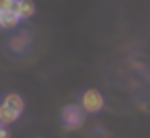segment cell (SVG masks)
<instances>
[{"mask_svg":"<svg viewBox=\"0 0 150 138\" xmlns=\"http://www.w3.org/2000/svg\"><path fill=\"white\" fill-rule=\"evenodd\" d=\"M16 4H18V0H0V13H10V12H13Z\"/></svg>","mask_w":150,"mask_h":138,"instance_id":"ba28073f","label":"cell"},{"mask_svg":"<svg viewBox=\"0 0 150 138\" xmlns=\"http://www.w3.org/2000/svg\"><path fill=\"white\" fill-rule=\"evenodd\" d=\"M64 123H66L67 129H75L83 123V111H81L77 106H67L64 109V115H62Z\"/></svg>","mask_w":150,"mask_h":138,"instance_id":"7a4b0ae2","label":"cell"},{"mask_svg":"<svg viewBox=\"0 0 150 138\" xmlns=\"http://www.w3.org/2000/svg\"><path fill=\"white\" fill-rule=\"evenodd\" d=\"M0 138H10V130H8V127H2V125H0Z\"/></svg>","mask_w":150,"mask_h":138,"instance_id":"9c48e42d","label":"cell"},{"mask_svg":"<svg viewBox=\"0 0 150 138\" xmlns=\"http://www.w3.org/2000/svg\"><path fill=\"white\" fill-rule=\"evenodd\" d=\"M13 13L19 19H29L35 13V2L33 0H18V4L13 8Z\"/></svg>","mask_w":150,"mask_h":138,"instance_id":"3957f363","label":"cell"},{"mask_svg":"<svg viewBox=\"0 0 150 138\" xmlns=\"http://www.w3.org/2000/svg\"><path fill=\"white\" fill-rule=\"evenodd\" d=\"M18 119H19L18 113L12 111L8 106L0 104V125H2V127H8V125H12V123H16Z\"/></svg>","mask_w":150,"mask_h":138,"instance_id":"5b68a950","label":"cell"},{"mask_svg":"<svg viewBox=\"0 0 150 138\" xmlns=\"http://www.w3.org/2000/svg\"><path fill=\"white\" fill-rule=\"evenodd\" d=\"M19 23V18L13 12L10 13H2V29H13Z\"/></svg>","mask_w":150,"mask_h":138,"instance_id":"52a82bcc","label":"cell"},{"mask_svg":"<svg viewBox=\"0 0 150 138\" xmlns=\"http://www.w3.org/2000/svg\"><path fill=\"white\" fill-rule=\"evenodd\" d=\"M0 27H2V13H0Z\"/></svg>","mask_w":150,"mask_h":138,"instance_id":"30bf717a","label":"cell"},{"mask_svg":"<svg viewBox=\"0 0 150 138\" xmlns=\"http://www.w3.org/2000/svg\"><path fill=\"white\" fill-rule=\"evenodd\" d=\"M81 107H83V111H87V113H98L102 107H104L102 94L98 92L96 88L85 90V94L81 96Z\"/></svg>","mask_w":150,"mask_h":138,"instance_id":"6da1fadb","label":"cell"},{"mask_svg":"<svg viewBox=\"0 0 150 138\" xmlns=\"http://www.w3.org/2000/svg\"><path fill=\"white\" fill-rule=\"evenodd\" d=\"M2 104L4 106H8L12 111H16L19 115V113L25 109V102H23V98L19 96V94H16V92H10V94H6L4 96V100H2Z\"/></svg>","mask_w":150,"mask_h":138,"instance_id":"277c9868","label":"cell"},{"mask_svg":"<svg viewBox=\"0 0 150 138\" xmlns=\"http://www.w3.org/2000/svg\"><path fill=\"white\" fill-rule=\"evenodd\" d=\"M27 44H29V35H25V33H21V35H18V36H13V39L10 40V48L16 50V52H21Z\"/></svg>","mask_w":150,"mask_h":138,"instance_id":"8992f818","label":"cell"}]
</instances>
